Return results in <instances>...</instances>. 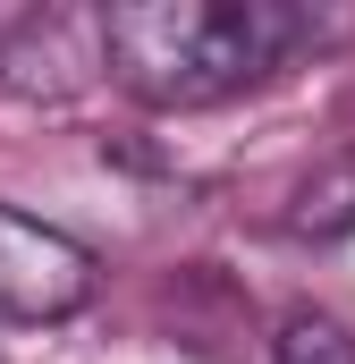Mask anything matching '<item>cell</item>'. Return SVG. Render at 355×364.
Listing matches in <instances>:
<instances>
[{
    "label": "cell",
    "mask_w": 355,
    "mask_h": 364,
    "mask_svg": "<svg viewBox=\"0 0 355 364\" xmlns=\"http://www.w3.org/2000/svg\"><path fill=\"white\" fill-rule=\"evenodd\" d=\"M288 229L296 237H347L355 229V161H330V170H313V178L296 186Z\"/></svg>",
    "instance_id": "277c9868"
},
{
    "label": "cell",
    "mask_w": 355,
    "mask_h": 364,
    "mask_svg": "<svg viewBox=\"0 0 355 364\" xmlns=\"http://www.w3.org/2000/svg\"><path fill=\"white\" fill-rule=\"evenodd\" d=\"M68 43L77 51L102 43V17H34V26L0 34V77L17 93H77L93 68H110V60H68Z\"/></svg>",
    "instance_id": "3957f363"
},
{
    "label": "cell",
    "mask_w": 355,
    "mask_h": 364,
    "mask_svg": "<svg viewBox=\"0 0 355 364\" xmlns=\"http://www.w3.org/2000/svg\"><path fill=\"white\" fill-rule=\"evenodd\" d=\"M279 364H355V339L330 314H288L279 322Z\"/></svg>",
    "instance_id": "5b68a950"
},
{
    "label": "cell",
    "mask_w": 355,
    "mask_h": 364,
    "mask_svg": "<svg viewBox=\"0 0 355 364\" xmlns=\"http://www.w3.org/2000/svg\"><path fill=\"white\" fill-rule=\"evenodd\" d=\"M93 296V255L51 229L0 203V322H68Z\"/></svg>",
    "instance_id": "7a4b0ae2"
},
{
    "label": "cell",
    "mask_w": 355,
    "mask_h": 364,
    "mask_svg": "<svg viewBox=\"0 0 355 364\" xmlns=\"http://www.w3.org/2000/svg\"><path fill=\"white\" fill-rule=\"evenodd\" d=\"M313 34L288 0H119L102 9L110 77L153 110H203L263 85L271 68Z\"/></svg>",
    "instance_id": "6da1fadb"
}]
</instances>
